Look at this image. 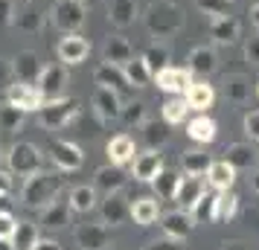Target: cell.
<instances>
[{
	"label": "cell",
	"mask_w": 259,
	"mask_h": 250,
	"mask_svg": "<svg viewBox=\"0 0 259 250\" xmlns=\"http://www.w3.org/2000/svg\"><path fill=\"white\" fill-rule=\"evenodd\" d=\"M143 24L152 38H175L184 26V9L175 0H154L143 15Z\"/></svg>",
	"instance_id": "6da1fadb"
},
{
	"label": "cell",
	"mask_w": 259,
	"mask_h": 250,
	"mask_svg": "<svg viewBox=\"0 0 259 250\" xmlns=\"http://www.w3.org/2000/svg\"><path fill=\"white\" fill-rule=\"evenodd\" d=\"M64 186V178H61L59 172H44V169H38L32 175H26L24 180V189H21V201L26 207H32V210H41V207H47L50 201H56V195L61 192Z\"/></svg>",
	"instance_id": "7a4b0ae2"
},
{
	"label": "cell",
	"mask_w": 259,
	"mask_h": 250,
	"mask_svg": "<svg viewBox=\"0 0 259 250\" xmlns=\"http://www.w3.org/2000/svg\"><path fill=\"white\" fill-rule=\"evenodd\" d=\"M79 114H82L79 99L61 96V99H50V102H44V105L38 108V122H41V128H47V131H59L64 125H70Z\"/></svg>",
	"instance_id": "3957f363"
},
{
	"label": "cell",
	"mask_w": 259,
	"mask_h": 250,
	"mask_svg": "<svg viewBox=\"0 0 259 250\" xmlns=\"http://www.w3.org/2000/svg\"><path fill=\"white\" fill-rule=\"evenodd\" d=\"M50 21L64 35L67 32H79L84 26V21H88V6H84V0H56L53 9H50Z\"/></svg>",
	"instance_id": "277c9868"
},
{
	"label": "cell",
	"mask_w": 259,
	"mask_h": 250,
	"mask_svg": "<svg viewBox=\"0 0 259 250\" xmlns=\"http://www.w3.org/2000/svg\"><path fill=\"white\" fill-rule=\"evenodd\" d=\"M6 163H9V172L26 178V175H32L38 169H44V155L32 143H15L9 148V155H6Z\"/></svg>",
	"instance_id": "5b68a950"
},
{
	"label": "cell",
	"mask_w": 259,
	"mask_h": 250,
	"mask_svg": "<svg viewBox=\"0 0 259 250\" xmlns=\"http://www.w3.org/2000/svg\"><path fill=\"white\" fill-rule=\"evenodd\" d=\"M67 84H70L67 64H47L38 79V90L44 96V102H50V99H61L67 93Z\"/></svg>",
	"instance_id": "8992f818"
},
{
	"label": "cell",
	"mask_w": 259,
	"mask_h": 250,
	"mask_svg": "<svg viewBox=\"0 0 259 250\" xmlns=\"http://www.w3.org/2000/svg\"><path fill=\"white\" fill-rule=\"evenodd\" d=\"M91 108H94V114L99 122H114L119 119L122 114V99L114 87H102V84H96L94 96H91Z\"/></svg>",
	"instance_id": "52a82bcc"
},
{
	"label": "cell",
	"mask_w": 259,
	"mask_h": 250,
	"mask_svg": "<svg viewBox=\"0 0 259 250\" xmlns=\"http://www.w3.org/2000/svg\"><path fill=\"white\" fill-rule=\"evenodd\" d=\"M73 238H76V247L79 250H108L111 247V233H108V224H102V221L76 227Z\"/></svg>",
	"instance_id": "ba28073f"
},
{
	"label": "cell",
	"mask_w": 259,
	"mask_h": 250,
	"mask_svg": "<svg viewBox=\"0 0 259 250\" xmlns=\"http://www.w3.org/2000/svg\"><path fill=\"white\" fill-rule=\"evenodd\" d=\"M50 160L56 163L59 172H76V169H82L84 155H82V148L76 143H70V140H56L50 145Z\"/></svg>",
	"instance_id": "9c48e42d"
},
{
	"label": "cell",
	"mask_w": 259,
	"mask_h": 250,
	"mask_svg": "<svg viewBox=\"0 0 259 250\" xmlns=\"http://www.w3.org/2000/svg\"><path fill=\"white\" fill-rule=\"evenodd\" d=\"M163 172V155L160 148H146L143 155H137L131 160V175L140 183H154V178Z\"/></svg>",
	"instance_id": "30bf717a"
},
{
	"label": "cell",
	"mask_w": 259,
	"mask_h": 250,
	"mask_svg": "<svg viewBox=\"0 0 259 250\" xmlns=\"http://www.w3.org/2000/svg\"><path fill=\"white\" fill-rule=\"evenodd\" d=\"M6 102L24 108L26 114H29V111H38V108L44 105V96L38 90V84H26V82L15 79L12 84H6Z\"/></svg>",
	"instance_id": "8fae6325"
},
{
	"label": "cell",
	"mask_w": 259,
	"mask_h": 250,
	"mask_svg": "<svg viewBox=\"0 0 259 250\" xmlns=\"http://www.w3.org/2000/svg\"><path fill=\"white\" fill-rule=\"evenodd\" d=\"M56 53H59L61 64L73 67V64H82V61L88 59V53H91V41H88V38H82L79 32H67V35L59 41Z\"/></svg>",
	"instance_id": "7c38bea8"
},
{
	"label": "cell",
	"mask_w": 259,
	"mask_h": 250,
	"mask_svg": "<svg viewBox=\"0 0 259 250\" xmlns=\"http://www.w3.org/2000/svg\"><path fill=\"white\" fill-rule=\"evenodd\" d=\"M41 56L35 49H21L18 56L12 59V76L18 82H26V84H38L41 79Z\"/></svg>",
	"instance_id": "4fadbf2b"
},
{
	"label": "cell",
	"mask_w": 259,
	"mask_h": 250,
	"mask_svg": "<svg viewBox=\"0 0 259 250\" xmlns=\"http://www.w3.org/2000/svg\"><path fill=\"white\" fill-rule=\"evenodd\" d=\"M154 82H157V87L163 90V93H172V96H184L187 93V87L192 84V73H189V67H163V70L154 76Z\"/></svg>",
	"instance_id": "5bb4252c"
},
{
	"label": "cell",
	"mask_w": 259,
	"mask_h": 250,
	"mask_svg": "<svg viewBox=\"0 0 259 250\" xmlns=\"http://www.w3.org/2000/svg\"><path fill=\"white\" fill-rule=\"evenodd\" d=\"M242 35V26L233 15H219V18H210V38L215 47H230L236 44Z\"/></svg>",
	"instance_id": "9a60e30c"
},
{
	"label": "cell",
	"mask_w": 259,
	"mask_h": 250,
	"mask_svg": "<svg viewBox=\"0 0 259 250\" xmlns=\"http://www.w3.org/2000/svg\"><path fill=\"white\" fill-rule=\"evenodd\" d=\"M125 183H128V178H125L122 166L105 163V166H99V169L94 172V186H96V192H102V195L122 192V189H125Z\"/></svg>",
	"instance_id": "2e32d148"
},
{
	"label": "cell",
	"mask_w": 259,
	"mask_h": 250,
	"mask_svg": "<svg viewBox=\"0 0 259 250\" xmlns=\"http://www.w3.org/2000/svg\"><path fill=\"white\" fill-rule=\"evenodd\" d=\"M160 227H163V236L172 238H187L195 230V218L189 210H172V213H160Z\"/></svg>",
	"instance_id": "e0dca14e"
},
{
	"label": "cell",
	"mask_w": 259,
	"mask_h": 250,
	"mask_svg": "<svg viewBox=\"0 0 259 250\" xmlns=\"http://www.w3.org/2000/svg\"><path fill=\"white\" fill-rule=\"evenodd\" d=\"M99 215H102V224H108V227L125 224V218H131V207L125 201V195L122 192L105 195V201L99 204Z\"/></svg>",
	"instance_id": "ac0fdd59"
},
{
	"label": "cell",
	"mask_w": 259,
	"mask_h": 250,
	"mask_svg": "<svg viewBox=\"0 0 259 250\" xmlns=\"http://www.w3.org/2000/svg\"><path fill=\"white\" fill-rule=\"evenodd\" d=\"M207 186H210V183H207V180H201V175H184L181 183H178L175 198H172V201H178L181 210H192L195 201L207 192Z\"/></svg>",
	"instance_id": "d6986e66"
},
{
	"label": "cell",
	"mask_w": 259,
	"mask_h": 250,
	"mask_svg": "<svg viewBox=\"0 0 259 250\" xmlns=\"http://www.w3.org/2000/svg\"><path fill=\"white\" fill-rule=\"evenodd\" d=\"M187 67L198 79H207V76H212V73L219 70V56H215L212 47H204V44L201 47H192L187 56Z\"/></svg>",
	"instance_id": "ffe728a7"
},
{
	"label": "cell",
	"mask_w": 259,
	"mask_h": 250,
	"mask_svg": "<svg viewBox=\"0 0 259 250\" xmlns=\"http://www.w3.org/2000/svg\"><path fill=\"white\" fill-rule=\"evenodd\" d=\"M222 93L230 105H247L250 102V79L245 73H227L224 76V84H222Z\"/></svg>",
	"instance_id": "44dd1931"
},
{
	"label": "cell",
	"mask_w": 259,
	"mask_h": 250,
	"mask_svg": "<svg viewBox=\"0 0 259 250\" xmlns=\"http://www.w3.org/2000/svg\"><path fill=\"white\" fill-rule=\"evenodd\" d=\"M137 18H140L137 0H111L108 3V21L114 29H128V26H134Z\"/></svg>",
	"instance_id": "7402d4cb"
},
{
	"label": "cell",
	"mask_w": 259,
	"mask_h": 250,
	"mask_svg": "<svg viewBox=\"0 0 259 250\" xmlns=\"http://www.w3.org/2000/svg\"><path fill=\"white\" fill-rule=\"evenodd\" d=\"M184 99H187L189 111H195V114H207V111L212 108V102H215V90H212V84H207V79H198V82H192L187 87Z\"/></svg>",
	"instance_id": "603a6c76"
},
{
	"label": "cell",
	"mask_w": 259,
	"mask_h": 250,
	"mask_svg": "<svg viewBox=\"0 0 259 250\" xmlns=\"http://www.w3.org/2000/svg\"><path fill=\"white\" fill-rule=\"evenodd\" d=\"M94 82L102 84V87H114L117 93L119 90H131V82H128V76H125V70L119 64H111V61H102L94 70Z\"/></svg>",
	"instance_id": "cb8c5ba5"
},
{
	"label": "cell",
	"mask_w": 259,
	"mask_h": 250,
	"mask_svg": "<svg viewBox=\"0 0 259 250\" xmlns=\"http://www.w3.org/2000/svg\"><path fill=\"white\" fill-rule=\"evenodd\" d=\"M38 213H41V218H38L41 227H47V230H61V227L70 224L73 210H70L67 201H50L47 207H41Z\"/></svg>",
	"instance_id": "d4e9b609"
},
{
	"label": "cell",
	"mask_w": 259,
	"mask_h": 250,
	"mask_svg": "<svg viewBox=\"0 0 259 250\" xmlns=\"http://www.w3.org/2000/svg\"><path fill=\"white\" fill-rule=\"evenodd\" d=\"M105 152H108V163H114V166H125V163L134 160L137 145H134V140H131L128 134H117V137H111V140H108Z\"/></svg>",
	"instance_id": "484cf974"
},
{
	"label": "cell",
	"mask_w": 259,
	"mask_h": 250,
	"mask_svg": "<svg viewBox=\"0 0 259 250\" xmlns=\"http://www.w3.org/2000/svg\"><path fill=\"white\" fill-rule=\"evenodd\" d=\"M134 59V47L125 35H108L105 47H102V61H111V64H125V61Z\"/></svg>",
	"instance_id": "4316f807"
},
{
	"label": "cell",
	"mask_w": 259,
	"mask_h": 250,
	"mask_svg": "<svg viewBox=\"0 0 259 250\" xmlns=\"http://www.w3.org/2000/svg\"><path fill=\"white\" fill-rule=\"evenodd\" d=\"M204 178H207V183L215 192H227V189H233V183H236V169L227 160H212Z\"/></svg>",
	"instance_id": "83f0119b"
},
{
	"label": "cell",
	"mask_w": 259,
	"mask_h": 250,
	"mask_svg": "<svg viewBox=\"0 0 259 250\" xmlns=\"http://www.w3.org/2000/svg\"><path fill=\"white\" fill-rule=\"evenodd\" d=\"M131 218H134V224H140V227H152L160 218V201L152 198V195L137 198V201L131 204Z\"/></svg>",
	"instance_id": "f1b7e54d"
},
{
	"label": "cell",
	"mask_w": 259,
	"mask_h": 250,
	"mask_svg": "<svg viewBox=\"0 0 259 250\" xmlns=\"http://www.w3.org/2000/svg\"><path fill=\"white\" fill-rule=\"evenodd\" d=\"M187 134L201 145H210L215 137H219V125H215V119H210L207 114H198L195 119H189L187 122Z\"/></svg>",
	"instance_id": "f546056e"
},
{
	"label": "cell",
	"mask_w": 259,
	"mask_h": 250,
	"mask_svg": "<svg viewBox=\"0 0 259 250\" xmlns=\"http://www.w3.org/2000/svg\"><path fill=\"white\" fill-rule=\"evenodd\" d=\"M96 186H88V183H82V186H73L70 192H67V204H70L73 213H82L88 215L91 210H96Z\"/></svg>",
	"instance_id": "4dcf8cb0"
},
{
	"label": "cell",
	"mask_w": 259,
	"mask_h": 250,
	"mask_svg": "<svg viewBox=\"0 0 259 250\" xmlns=\"http://www.w3.org/2000/svg\"><path fill=\"white\" fill-rule=\"evenodd\" d=\"M140 128H143V143L149 145V148H163V145L169 143V137H172L166 119H160V122H157V119H146Z\"/></svg>",
	"instance_id": "1f68e13d"
},
{
	"label": "cell",
	"mask_w": 259,
	"mask_h": 250,
	"mask_svg": "<svg viewBox=\"0 0 259 250\" xmlns=\"http://www.w3.org/2000/svg\"><path fill=\"white\" fill-rule=\"evenodd\" d=\"M253 145L250 140L247 143H230L227 145V152H224V160L236 169V172H245V169H253Z\"/></svg>",
	"instance_id": "d6a6232c"
},
{
	"label": "cell",
	"mask_w": 259,
	"mask_h": 250,
	"mask_svg": "<svg viewBox=\"0 0 259 250\" xmlns=\"http://www.w3.org/2000/svg\"><path fill=\"white\" fill-rule=\"evenodd\" d=\"M212 157L204 152V148H187L181 155V172L184 175H207Z\"/></svg>",
	"instance_id": "836d02e7"
},
{
	"label": "cell",
	"mask_w": 259,
	"mask_h": 250,
	"mask_svg": "<svg viewBox=\"0 0 259 250\" xmlns=\"http://www.w3.org/2000/svg\"><path fill=\"white\" fill-rule=\"evenodd\" d=\"M189 213H192V218H195V224H198V221H204V224H212V221H219V195H212V192H204L198 201H195V207H192Z\"/></svg>",
	"instance_id": "e575fe53"
},
{
	"label": "cell",
	"mask_w": 259,
	"mask_h": 250,
	"mask_svg": "<svg viewBox=\"0 0 259 250\" xmlns=\"http://www.w3.org/2000/svg\"><path fill=\"white\" fill-rule=\"evenodd\" d=\"M24 122H26V111L24 108L12 105V102H3V105H0V131L3 134L21 131Z\"/></svg>",
	"instance_id": "d590c367"
},
{
	"label": "cell",
	"mask_w": 259,
	"mask_h": 250,
	"mask_svg": "<svg viewBox=\"0 0 259 250\" xmlns=\"http://www.w3.org/2000/svg\"><path fill=\"white\" fill-rule=\"evenodd\" d=\"M12 26H18L21 32H29V35H35V32H41V26H44V15L38 12V9H32V6L15 9Z\"/></svg>",
	"instance_id": "8d00e7d4"
},
{
	"label": "cell",
	"mask_w": 259,
	"mask_h": 250,
	"mask_svg": "<svg viewBox=\"0 0 259 250\" xmlns=\"http://www.w3.org/2000/svg\"><path fill=\"white\" fill-rule=\"evenodd\" d=\"M143 61H146V67L152 70V76H157V73L163 70V67H169V59H172V53H169V47L166 44H149V47L143 49Z\"/></svg>",
	"instance_id": "74e56055"
},
{
	"label": "cell",
	"mask_w": 259,
	"mask_h": 250,
	"mask_svg": "<svg viewBox=\"0 0 259 250\" xmlns=\"http://www.w3.org/2000/svg\"><path fill=\"white\" fill-rule=\"evenodd\" d=\"M38 227L29 224V221H18V227H15V236H12V250H32L38 244Z\"/></svg>",
	"instance_id": "f35d334b"
},
{
	"label": "cell",
	"mask_w": 259,
	"mask_h": 250,
	"mask_svg": "<svg viewBox=\"0 0 259 250\" xmlns=\"http://www.w3.org/2000/svg\"><path fill=\"white\" fill-rule=\"evenodd\" d=\"M122 70H125V76H128L131 87H146V84L154 79L152 70L146 67V61H143L140 56H134L131 61H125V64H122Z\"/></svg>",
	"instance_id": "ab89813d"
},
{
	"label": "cell",
	"mask_w": 259,
	"mask_h": 250,
	"mask_svg": "<svg viewBox=\"0 0 259 250\" xmlns=\"http://www.w3.org/2000/svg\"><path fill=\"white\" fill-rule=\"evenodd\" d=\"M119 119H122L128 128H137V125H143V122L149 119V108H146V102H143V99H131V102H125V105H122Z\"/></svg>",
	"instance_id": "60d3db41"
},
{
	"label": "cell",
	"mask_w": 259,
	"mask_h": 250,
	"mask_svg": "<svg viewBox=\"0 0 259 250\" xmlns=\"http://www.w3.org/2000/svg\"><path fill=\"white\" fill-rule=\"evenodd\" d=\"M160 114H163V119L169 122V125H181V122L187 119V114H189L187 99H184V96H172V99H166Z\"/></svg>",
	"instance_id": "b9f144b4"
},
{
	"label": "cell",
	"mask_w": 259,
	"mask_h": 250,
	"mask_svg": "<svg viewBox=\"0 0 259 250\" xmlns=\"http://www.w3.org/2000/svg\"><path fill=\"white\" fill-rule=\"evenodd\" d=\"M178 183H181V175H178V172H166V169H163V172L154 178V189H157V195H160V198L172 201V198H175Z\"/></svg>",
	"instance_id": "7bdbcfd3"
},
{
	"label": "cell",
	"mask_w": 259,
	"mask_h": 250,
	"mask_svg": "<svg viewBox=\"0 0 259 250\" xmlns=\"http://www.w3.org/2000/svg\"><path fill=\"white\" fill-rule=\"evenodd\" d=\"M239 213V195L236 192H219V221H230Z\"/></svg>",
	"instance_id": "ee69618b"
},
{
	"label": "cell",
	"mask_w": 259,
	"mask_h": 250,
	"mask_svg": "<svg viewBox=\"0 0 259 250\" xmlns=\"http://www.w3.org/2000/svg\"><path fill=\"white\" fill-rule=\"evenodd\" d=\"M195 6H198L204 15H210V18H219V15H227V12H230L233 0H195Z\"/></svg>",
	"instance_id": "f6af8a7d"
},
{
	"label": "cell",
	"mask_w": 259,
	"mask_h": 250,
	"mask_svg": "<svg viewBox=\"0 0 259 250\" xmlns=\"http://www.w3.org/2000/svg\"><path fill=\"white\" fill-rule=\"evenodd\" d=\"M242 56H245V61L250 64V67H259V32H256V35H250V38L245 41Z\"/></svg>",
	"instance_id": "bcb514c9"
},
{
	"label": "cell",
	"mask_w": 259,
	"mask_h": 250,
	"mask_svg": "<svg viewBox=\"0 0 259 250\" xmlns=\"http://www.w3.org/2000/svg\"><path fill=\"white\" fill-rule=\"evenodd\" d=\"M143 250H187V247H184V238L163 236V238H157V241H149Z\"/></svg>",
	"instance_id": "7dc6e473"
},
{
	"label": "cell",
	"mask_w": 259,
	"mask_h": 250,
	"mask_svg": "<svg viewBox=\"0 0 259 250\" xmlns=\"http://www.w3.org/2000/svg\"><path fill=\"white\" fill-rule=\"evenodd\" d=\"M242 125H245L247 140H250V143H259V111H247Z\"/></svg>",
	"instance_id": "c3c4849f"
},
{
	"label": "cell",
	"mask_w": 259,
	"mask_h": 250,
	"mask_svg": "<svg viewBox=\"0 0 259 250\" xmlns=\"http://www.w3.org/2000/svg\"><path fill=\"white\" fill-rule=\"evenodd\" d=\"M15 227H18V221H15L6 210H0V241H12Z\"/></svg>",
	"instance_id": "681fc988"
},
{
	"label": "cell",
	"mask_w": 259,
	"mask_h": 250,
	"mask_svg": "<svg viewBox=\"0 0 259 250\" xmlns=\"http://www.w3.org/2000/svg\"><path fill=\"white\" fill-rule=\"evenodd\" d=\"M12 18H15V3L0 0V26H12Z\"/></svg>",
	"instance_id": "f907efd6"
},
{
	"label": "cell",
	"mask_w": 259,
	"mask_h": 250,
	"mask_svg": "<svg viewBox=\"0 0 259 250\" xmlns=\"http://www.w3.org/2000/svg\"><path fill=\"white\" fill-rule=\"evenodd\" d=\"M9 79H15L12 76V61L0 56V84H9Z\"/></svg>",
	"instance_id": "816d5d0a"
},
{
	"label": "cell",
	"mask_w": 259,
	"mask_h": 250,
	"mask_svg": "<svg viewBox=\"0 0 259 250\" xmlns=\"http://www.w3.org/2000/svg\"><path fill=\"white\" fill-rule=\"evenodd\" d=\"M9 192H12V172L0 169V195H9Z\"/></svg>",
	"instance_id": "f5cc1de1"
},
{
	"label": "cell",
	"mask_w": 259,
	"mask_h": 250,
	"mask_svg": "<svg viewBox=\"0 0 259 250\" xmlns=\"http://www.w3.org/2000/svg\"><path fill=\"white\" fill-rule=\"evenodd\" d=\"M32 250H61L59 241H53V238H38V244Z\"/></svg>",
	"instance_id": "db71d44e"
},
{
	"label": "cell",
	"mask_w": 259,
	"mask_h": 250,
	"mask_svg": "<svg viewBox=\"0 0 259 250\" xmlns=\"http://www.w3.org/2000/svg\"><path fill=\"white\" fill-rule=\"evenodd\" d=\"M222 250H247L245 241H239V238H230V241H224Z\"/></svg>",
	"instance_id": "11a10c76"
},
{
	"label": "cell",
	"mask_w": 259,
	"mask_h": 250,
	"mask_svg": "<svg viewBox=\"0 0 259 250\" xmlns=\"http://www.w3.org/2000/svg\"><path fill=\"white\" fill-rule=\"evenodd\" d=\"M250 189L259 195V169H250Z\"/></svg>",
	"instance_id": "9f6ffc18"
},
{
	"label": "cell",
	"mask_w": 259,
	"mask_h": 250,
	"mask_svg": "<svg viewBox=\"0 0 259 250\" xmlns=\"http://www.w3.org/2000/svg\"><path fill=\"white\" fill-rule=\"evenodd\" d=\"M250 24L256 26V32H259V3H253V6H250Z\"/></svg>",
	"instance_id": "6f0895ef"
},
{
	"label": "cell",
	"mask_w": 259,
	"mask_h": 250,
	"mask_svg": "<svg viewBox=\"0 0 259 250\" xmlns=\"http://www.w3.org/2000/svg\"><path fill=\"white\" fill-rule=\"evenodd\" d=\"M0 250H12V244L9 241H0Z\"/></svg>",
	"instance_id": "680465c9"
},
{
	"label": "cell",
	"mask_w": 259,
	"mask_h": 250,
	"mask_svg": "<svg viewBox=\"0 0 259 250\" xmlns=\"http://www.w3.org/2000/svg\"><path fill=\"white\" fill-rule=\"evenodd\" d=\"M108 250H125V247H108Z\"/></svg>",
	"instance_id": "91938a15"
},
{
	"label": "cell",
	"mask_w": 259,
	"mask_h": 250,
	"mask_svg": "<svg viewBox=\"0 0 259 250\" xmlns=\"http://www.w3.org/2000/svg\"><path fill=\"white\" fill-rule=\"evenodd\" d=\"M0 163H3V148H0Z\"/></svg>",
	"instance_id": "94428289"
},
{
	"label": "cell",
	"mask_w": 259,
	"mask_h": 250,
	"mask_svg": "<svg viewBox=\"0 0 259 250\" xmlns=\"http://www.w3.org/2000/svg\"><path fill=\"white\" fill-rule=\"evenodd\" d=\"M21 3H32V0H21Z\"/></svg>",
	"instance_id": "6125c7cd"
},
{
	"label": "cell",
	"mask_w": 259,
	"mask_h": 250,
	"mask_svg": "<svg viewBox=\"0 0 259 250\" xmlns=\"http://www.w3.org/2000/svg\"><path fill=\"white\" fill-rule=\"evenodd\" d=\"M256 96H259V84H256Z\"/></svg>",
	"instance_id": "be15d7a7"
}]
</instances>
